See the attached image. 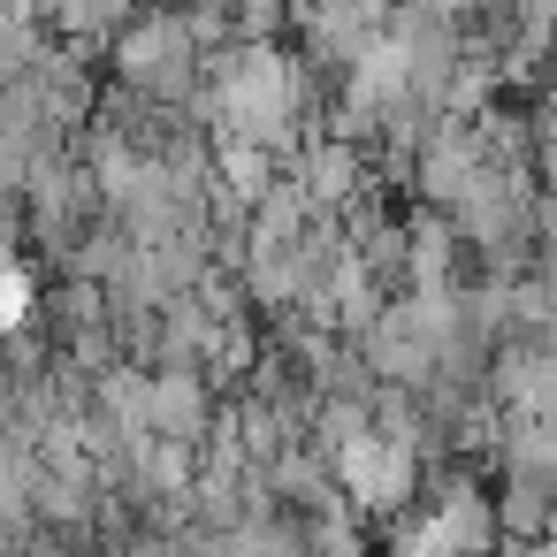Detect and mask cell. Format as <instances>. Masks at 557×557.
Wrapping results in <instances>:
<instances>
[{
    "label": "cell",
    "mask_w": 557,
    "mask_h": 557,
    "mask_svg": "<svg viewBox=\"0 0 557 557\" xmlns=\"http://www.w3.org/2000/svg\"><path fill=\"white\" fill-rule=\"evenodd\" d=\"M214 108H222V131L252 153H268L290 123H298V77L283 54L268 47H237L222 62V85H214Z\"/></svg>",
    "instance_id": "6da1fadb"
},
{
    "label": "cell",
    "mask_w": 557,
    "mask_h": 557,
    "mask_svg": "<svg viewBox=\"0 0 557 557\" xmlns=\"http://www.w3.org/2000/svg\"><path fill=\"white\" fill-rule=\"evenodd\" d=\"M336 466H344V488H351V504H359V511H397V504L412 496V450H405L397 435L351 428Z\"/></svg>",
    "instance_id": "7a4b0ae2"
},
{
    "label": "cell",
    "mask_w": 557,
    "mask_h": 557,
    "mask_svg": "<svg viewBox=\"0 0 557 557\" xmlns=\"http://www.w3.org/2000/svg\"><path fill=\"white\" fill-rule=\"evenodd\" d=\"M24 313H32V275L24 268H0V336H9Z\"/></svg>",
    "instance_id": "3957f363"
}]
</instances>
